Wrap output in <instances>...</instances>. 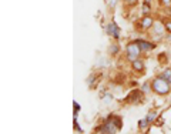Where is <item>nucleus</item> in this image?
Segmentation results:
<instances>
[{
  "label": "nucleus",
  "instance_id": "nucleus-1",
  "mask_svg": "<svg viewBox=\"0 0 171 134\" xmlns=\"http://www.w3.org/2000/svg\"><path fill=\"white\" fill-rule=\"evenodd\" d=\"M151 89L157 94H167V93H170V90H171V83L167 79L163 77V76H158V77H155L154 80H153Z\"/></svg>",
  "mask_w": 171,
  "mask_h": 134
},
{
  "label": "nucleus",
  "instance_id": "nucleus-2",
  "mask_svg": "<svg viewBox=\"0 0 171 134\" xmlns=\"http://www.w3.org/2000/svg\"><path fill=\"white\" fill-rule=\"evenodd\" d=\"M127 59L130 61H134V60H137L138 59V56L141 54V49H140V46H138V43H137V40L135 41H133V43H128L127 44Z\"/></svg>",
  "mask_w": 171,
  "mask_h": 134
},
{
  "label": "nucleus",
  "instance_id": "nucleus-3",
  "mask_svg": "<svg viewBox=\"0 0 171 134\" xmlns=\"http://www.w3.org/2000/svg\"><path fill=\"white\" fill-rule=\"evenodd\" d=\"M106 31H107L108 36H113L114 39H118V37H120V27H118L116 23L108 24L107 29H106Z\"/></svg>",
  "mask_w": 171,
  "mask_h": 134
},
{
  "label": "nucleus",
  "instance_id": "nucleus-4",
  "mask_svg": "<svg viewBox=\"0 0 171 134\" xmlns=\"http://www.w3.org/2000/svg\"><path fill=\"white\" fill-rule=\"evenodd\" d=\"M153 24H154V19L151 16H147L145 14L143 19H141V22H140V26H141V29H150V27H153Z\"/></svg>",
  "mask_w": 171,
  "mask_h": 134
},
{
  "label": "nucleus",
  "instance_id": "nucleus-5",
  "mask_svg": "<svg viewBox=\"0 0 171 134\" xmlns=\"http://www.w3.org/2000/svg\"><path fill=\"white\" fill-rule=\"evenodd\" d=\"M141 97H143V91L134 90V91H131L130 96L127 97V101H131V103H138V101L141 100Z\"/></svg>",
  "mask_w": 171,
  "mask_h": 134
},
{
  "label": "nucleus",
  "instance_id": "nucleus-6",
  "mask_svg": "<svg viewBox=\"0 0 171 134\" xmlns=\"http://www.w3.org/2000/svg\"><path fill=\"white\" fill-rule=\"evenodd\" d=\"M154 33L155 34H158V36H161V34H164L165 31V24L164 23H161V22H158V20H154Z\"/></svg>",
  "mask_w": 171,
  "mask_h": 134
},
{
  "label": "nucleus",
  "instance_id": "nucleus-7",
  "mask_svg": "<svg viewBox=\"0 0 171 134\" xmlns=\"http://www.w3.org/2000/svg\"><path fill=\"white\" fill-rule=\"evenodd\" d=\"M137 43H138V46H140V49L143 51H150V50H153V49H154V44L148 43V41H145V40H140V39H138Z\"/></svg>",
  "mask_w": 171,
  "mask_h": 134
},
{
  "label": "nucleus",
  "instance_id": "nucleus-8",
  "mask_svg": "<svg viewBox=\"0 0 171 134\" xmlns=\"http://www.w3.org/2000/svg\"><path fill=\"white\" fill-rule=\"evenodd\" d=\"M131 67H133L135 71H143L144 70V63H143V60L137 59V60H134L133 63H131Z\"/></svg>",
  "mask_w": 171,
  "mask_h": 134
},
{
  "label": "nucleus",
  "instance_id": "nucleus-9",
  "mask_svg": "<svg viewBox=\"0 0 171 134\" xmlns=\"http://www.w3.org/2000/svg\"><path fill=\"white\" fill-rule=\"evenodd\" d=\"M147 118H148L150 123H155V120L158 118L157 111H155V110H150V111H148V114H147Z\"/></svg>",
  "mask_w": 171,
  "mask_h": 134
},
{
  "label": "nucleus",
  "instance_id": "nucleus-10",
  "mask_svg": "<svg viewBox=\"0 0 171 134\" xmlns=\"http://www.w3.org/2000/svg\"><path fill=\"white\" fill-rule=\"evenodd\" d=\"M148 124H150V121H148V118L145 117V118H143V120L138 121V128H140V130H144V128H147Z\"/></svg>",
  "mask_w": 171,
  "mask_h": 134
},
{
  "label": "nucleus",
  "instance_id": "nucleus-11",
  "mask_svg": "<svg viewBox=\"0 0 171 134\" xmlns=\"http://www.w3.org/2000/svg\"><path fill=\"white\" fill-rule=\"evenodd\" d=\"M161 76H163V77H164V79H167V80L171 83V70H170V69H167V70H165L164 73L161 74Z\"/></svg>",
  "mask_w": 171,
  "mask_h": 134
},
{
  "label": "nucleus",
  "instance_id": "nucleus-12",
  "mask_svg": "<svg viewBox=\"0 0 171 134\" xmlns=\"http://www.w3.org/2000/svg\"><path fill=\"white\" fill-rule=\"evenodd\" d=\"M110 53L111 54H117L118 53V46H117V44H113V46H110Z\"/></svg>",
  "mask_w": 171,
  "mask_h": 134
},
{
  "label": "nucleus",
  "instance_id": "nucleus-13",
  "mask_svg": "<svg viewBox=\"0 0 171 134\" xmlns=\"http://www.w3.org/2000/svg\"><path fill=\"white\" fill-rule=\"evenodd\" d=\"M164 24H165V30H167L168 33H171V20H165Z\"/></svg>",
  "mask_w": 171,
  "mask_h": 134
},
{
  "label": "nucleus",
  "instance_id": "nucleus-14",
  "mask_svg": "<svg viewBox=\"0 0 171 134\" xmlns=\"http://www.w3.org/2000/svg\"><path fill=\"white\" fill-rule=\"evenodd\" d=\"M148 10H150V6H148V3L145 2V4L143 6V10H141V12H143V14L145 16V13H148Z\"/></svg>",
  "mask_w": 171,
  "mask_h": 134
},
{
  "label": "nucleus",
  "instance_id": "nucleus-15",
  "mask_svg": "<svg viewBox=\"0 0 171 134\" xmlns=\"http://www.w3.org/2000/svg\"><path fill=\"white\" fill-rule=\"evenodd\" d=\"M138 0H124L126 4H130V6H134V4H137Z\"/></svg>",
  "mask_w": 171,
  "mask_h": 134
},
{
  "label": "nucleus",
  "instance_id": "nucleus-16",
  "mask_svg": "<svg viewBox=\"0 0 171 134\" xmlns=\"http://www.w3.org/2000/svg\"><path fill=\"white\" fill-rule=\"evenodd\" d=\"M161 4H163V6H171V0H161Z\"/></svg>",
  "mask_w": 171,
  "mask_h": 134
},
{
  "label": "nucleus",
  "instance_id": "nucleus-17",
  "mask_svg": "<svg viewBox=\"0 0 171 134\" xmlns=\"http://www.w3.org/2000/svg\"><path fill=\"white\" fill-rule=\"evenodd\" d=\"M73 106H74V110H76V111L78 113V111H80V106H78V103H76V101H74Z\"/></svg>",
  "mask_w": 171,
  "mask_h": 134
},
{
  "label": "nucleus",
  "instance_id": "nucleus-18",
  "mask_svg": "<svg viewBox=\"0 0 171 134\" xmlns=\"http://www.w3.org/2000/svg\"><path fill=\"white\" fill-rule=\"evenodd\" d=\"M114 4H116V0H111V4H110V7H114Z\"/></svg>",
  "mask_w": 171,
  "mask_h": 134
},
{
  "label": "nucleus",
  "instance_id": "nucleus-19",
  "mask_svg": "<svg viewBox=\"0 0 171 134\" xmlns=\"http://www.w3.org/2000/svg\"><path fill=\"white\" fill-rule=\"evenodd\" d=\"M145 2H147V3H148V2H150V0H145Z\"/></svg>",
  "mask_w": 171,
  "mask_h": 134
}]
</instances>
